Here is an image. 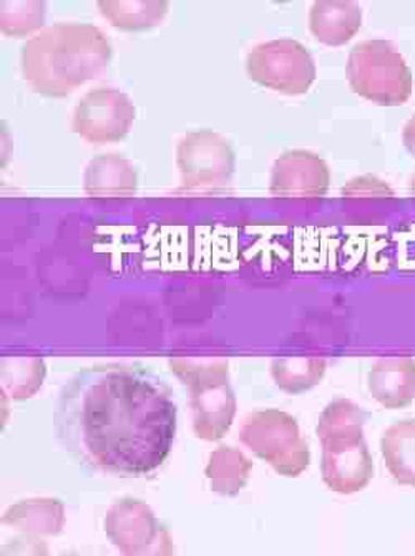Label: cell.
<instances>
[{
	"mask_svg": "<svg viewBox=\"0 0 415 556\" xmlns=\"http://www.w3.org/2000/svg\"><path fill=\"white\" fill-rule=\"evenodd\" d=\"M176 405L160 377L140 366L100 364L68 380L55 432L67 454L92 472L141 477L172 451Z\"/></svg>",
	"mask_w": 415,
	"mask_h": 556,
	"instance_id": "1",
	"label": "cell"
},
{
	"mask_svg": "<svg viewBox=\"0 0 415 556\" xmlns=\"http://www.w3.org/2000/svg\"><path fill=\"white\" fill-rule=\"evenodd\" d=\"M112 46L90 22H56L40 28L21 50L27 84L46 97H65L105 71Z\"/></svg>",
	"mask_w": 415,
	"mask_h": 556,
	"instance_id": "2",
	"label": "cell"
},
{
	"mask_svg": "<svg viewBox=\"0 0 415 556\" xmlns=\"http://www.w3.org/2000/svg\"><path fill=\"white\" fill-rule=\"evenodd\" d=\"M135 116L137 112L127 93L100 85L78 99L72 113V128L88 143H113L127 137Z\"/></svg>",
	"mask_w": 415,
	"mask_h": 556,
	"instance_id": "3",
	"label": "cell"
},
{
	"mask_svg": "<svg viewBox=\"0 0 415 556\" xmlns=\"http://www.w3.org/2000/svg\"><path fill=\"white\" fill-rule=\"evenodd\" d=\"M231 144L208 128L187 131L176 144V163L185 188L219 187L232 172Z\"/></svg>",
	"mask_w": 415,
	"mask_h": 556,
	"instance_id": "4",
	"label": "cell"
},
{
	"mask_svg": "<svg viewBox=\"0 0 415 556\" xmlns=\"http://www.w3.org/2000/svg\"><path fill=\"white\" fill-rule=\"evenodd\" d=\"M248 68L261 84L288 93H303L314 78L310 53L292 40L257 46L251 52Z\"/></svg>",
	"mask_w": 415,
	"mask_h": 556,
	"instance_id": "5",
	"label": "cell"
},
{
	"mask_svg": "<svg viewBox=\"0 0 415 556\" xmlns=\"http://www.w3.org/2000/svg\"><path fill=\"white\" fill-rule=\"evenodd\" d=\"M84 187L93 197H127L137 188V172L122 153H102L85 168Z\"/></svg>",
	"mask_w": 415,
	"mask_h": 556,
	"instance_id": "6",
	"label": "cell"
},
{
	"mask_svg": "<svg viewBox=\"0 0 415 556\" xmlns=\"http://www.w3.org/2000/svg\"><path fill=\"white\" fill-rule=\"evenodd\" d=\"M166 0H100L97 8L103 17L122 30H147L166 17Z\"/></svg>",
	"mask_w": 415,
	"mask_h": 556,
	"instance_id": "7",
	"label": "cell"
},
{
	"mask_svg": "<svg viewBox=\"0 0 415 556\" xmlns=\"http://www.w3.org/2000/svg\"><path fill=\"white\" fill-rule=\"evenodd\" d=\"M360 12L352 4L317 2L311 14L314 34L324 42L341 43L355 33Z\"/></svg>",
	"mask_w": 415,
	"mask_h": 556,
	"instance_id": "8",
	"label": "cell"
},
{
	"mask_svg": "<svg viewBox=\"0 0 415 556\" xmlns=\"http://www.w3.org/2000/svg\"><path fill=\"white\" fill-rule=\"evenodd\" d=\"M383 454L392 473L401 482L415 485V422L399 424L386 433Z\"/></svg>",
	"mask_w": 415,
	"mask_h": 556,
	"instance_id": "9",
	"label": "cell"
},
{
	"mask_svg": "<svg viewBox=\"0 0 415 556\" xmlns=\"http://www.w3.org/2000/svg\"><path fill=\"white\" fill-rule=\"evenodd\" d=\"M46 2L42 0H2L0 28L9 36H27L36 33L46 21Z\"/></svg>",
	"mask_w": 415,
	"mask_h": 556,
	"instance_id": "10",
	"label": "cell"
},
{
	"mask_svg": "<svg viewBox=\"0 0 415 556\" xmlns=\"http://www.w3.org/2000/svg\"><path fill=\"white\" fill-rule=\"evenodd\" d=\"M42 377H46V366L40 359L17 357V361H2V382L17 389V392H33V389L39 388Z\"/></svg>",
	"mask_w": 415,
	"mask_h": 556,
	"instance_id": "11",
	"label": "cell"
}]
</instances>
